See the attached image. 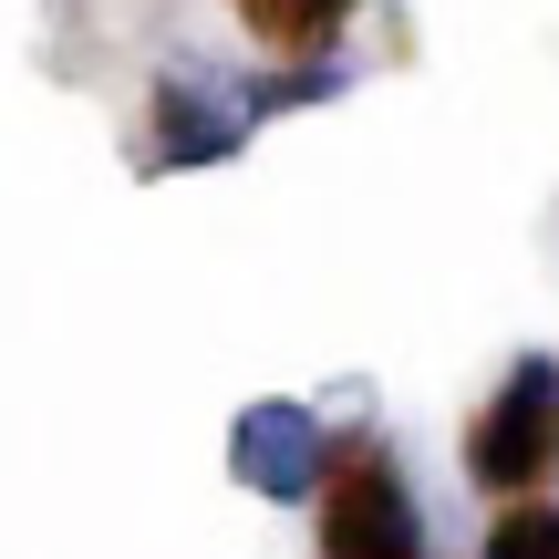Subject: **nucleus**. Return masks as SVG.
<instances>
[{"instance_id":"obj_1","label":"nucleus","mask_w":559,"mask_h":559,"mask_svg":"<svg viewBox=\"0 0 559 559\" xmlns=\"http://www.w3.org/2000/svg\"><path fill=\"white\" fill-rule=\"evenodd\" d=\"M321 559H425L415 498L373 436H342L321 456Z\"/></svg>"},{"instance_id":"obj_2","label":"nucleus","mask_w":559,"mask_h":559,"mask_svg":"<svg viewBox=\"0 0 559 559\" xmlns=\"http://www.w3.org/2000/svg\"><path fill=\"white\" fill-rule=\"evenodd\" d=\"M549 466H559V362H519L508 394L466 425V477L508 498V487H539Z\"/></svg>"},{"instance_id":"obj_3","label":"nucleus","mask_w":559,"mask_h":559,"mask_svg":"<svg viewBox=\"0 0 559 559\" xmlns=\"http://www.w3.org/2000/svg\"><path fill=\"white\" fill-rule=\"evenodd\" d=\"M228 11H239L270 52H321V41L353 21V0H228Z\"/></svg>"},{"instance_id":"obj_4","label":"nucleus","mask_w":559,"mask_h":559,"mask_svg":"<svg viewBox=\"0 0 559 559\" xmlns=\"http://www.w3.org/2000/svg\"><path fill=\"white\" fill-rule=\"evenodd\" d=\"M487 559H559V508H508L487 528Z\"/></svg>"},{"instance_id":"obj_5","label":"nucleus","mask_w":559,"mask_h":559,"mask_svg":"<svg viewBox=\"0 0 559 559\" xmlns=\"http://www.w3.org/2000/svg\"><path fill=\"white\" fill-rule=\"evenodd\" d=\"M249 436H260V456H239V466H260V487H300V415H260L249 425Z\"/></svg>"}]
</instances>
